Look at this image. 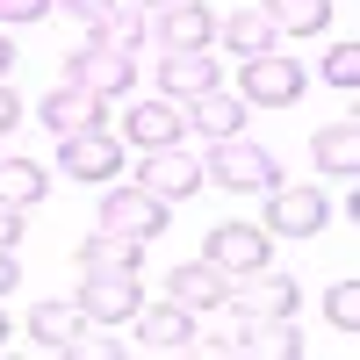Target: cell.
<instances>
[{
    "label": "cell",
    "mask_w": 360,
    "mask_h": 360,
    "mask_svg": "<svg viewBox=\"0 0 360 360\" xmlns=\"http://www.w3.org/2000/svg\"><path fill=\"white\" fill-rule=\"evenodd\" d=\"M188 130H202L209 144H217V137H238V130H245V101L224 94V86H209V94L188 101Z\"/></svg>",
    "instance_id": "cell-19"
},
{
    "label": "cell",
    "mask_w": 360,
    "mask_h": 360,
    "mask_svg": "<svg viewBox=\"0 0 360 360\" xmlns=\"http://www.w3.org/2000/svg\"><path fill=\"white\" fill-rule=\"evenodd\" d=\"M324 317H332L339 332L353 339V332H360V288H353V281H332V295H324Z\"/></svg>",
    "instance_id": "cell-27"
},
{
    "label": "cell",
    "mask_w": 360,
    "mask_h": 360,
    "mask_svg": "<svg viewBox=\"0 0 360 360\" xmlns=\"http://www.w3.org/2000/svg\"><path fill=\"white\" fill-rule=\"evenodd\" d=\"M317 72H324V79H332V86H339V94H353V86H360V44H353V37H339L332 51H324V58H317Z\"/></svg>",
    "instance_id": "cell-26"
},
{
    "label": "cell",
    "mask_w": 360,
    "mask_h": 360,
    "mask_svg": "<svg viewBox=\"0 0 360 360\" xmlns=\"http://www.w3.org/2000/svg\"><path fill=\"white\" fill-rule=\"evenodd\" d=\"M15 123H22V101H15V86H8V79H0V137H8Z\"/></svg>",
    "instance_id": "cell-30"
},
{
    "label": "cell",
    "mask_w": 360,
    "mask_h": 360,
    "mask_svg": "<svg viewBox=\"0 0 360 360\" xmlns=\"http://www.w3.org/2000/svg\"><path fill=\"white\" fill-rule=\"evenodd\" d=\"M79 303H37V317H29V332H37V346L44 353H65L72 339H79Z\"/></svg>",
    "instance_id": "cell-25"
},
{
    "label": "cell",
    "mask_w": 360,
    "mask_h": 360,
    "mask_svg": "<svg viewBox=\"0 0 360 360\" xmlns=\"http://www.w3.org/2000/svg\"><path fill=\"white\" fill-rule=\"evenodd\" d=\"M259 15L274 22V37H324V22H332V0H266Z\"/></svg>",
    "instance_id": "cell-22"
},
{
    "label": "cell",
    "mask_w": 360,
    "mask_h": 360,
    "mask_svg": "<svg viewBox=\"0 0 360 360\" xmlns=\"http://www.w3.org/2000/svg\"><path fill=\"white\" fill-rule=\"evenodd\" d=\"M65 79L86 86V94H101V101H115V94H130L137 58H130V51H108V44H86V51L65 58Z\"/></svg>",
    "instance_id": "cell-4"
},
{
    "label": "cell",
    "mask_w": 360,
    "mask_h": 360,
    "mask_svg": "<svg viewBox=\"0 0 360 360\" xmlns=\"http://www.w3.org/2000/svg\"><path fill=\"white\" fill-rule=\"evenodd\" d=\"M202 259L224 266V274H252V266L274 259V231H266V224H209Z\"/></svg>",
    "instance_id": "cell-2"
},
{
    "label": "cell",
    "mask_w": 360,
    "mask_h": 360,
    "mask_svg": "<svg viewBox=\"0 0 360 360\" xmlns=\"http://www.w3.org/2000/svg\"><path fill=\"white\" fill-rule=\"evenodd\" d=\"M303 94V65L288 51H259L245 58V79H238V101H259V108H288Z\"/></svg>",
    "instance_id": "cell-3"
},
{
    "label": "cell",
    "mask_w": 360,
    "mask_h": 360,
    "mask_svg": "<svg viewBox=\"0 0 360 360\" xmlns=\"http://www.w3.org/2000/svg\"><path fill=\"white\" fill-rule=\"evenodd\" d=\"M137 339H144V353H188L195 346V310H180L166 295L159 310H137Z\"/></svg>",
    "instance_id": "cell-15"
},
{
    "label": "cell",
    "mask_w": 360,
    "mask_h": 360,
    "mask_svg": "<svg viewBox=\"0 0 360 360\" xmlns=\"http://www.w3.org/2000/svg\"><path fill=\"white\" fill-rule=\"evenodd\" d=\"M15 281H22V266H15V252H0V295H8Z\"/></svg>",
    "instance_id": "cell-32"
},
{
    "label": "cell",
    "mask_w": 360,
    "mask_h": 360,
    "mask_svg": "<svg viewBox=\"0 0 360 360\" xmlns=\"http://www.w3.org/2000/svg\"><path fill=\"white\" fill-rule=\"evenodd\" d=\"M51 15V0H0V29H15V22H44Z\"/></svg>",
    "instance_id": "cell-28"
},
{
    "label": "cell",
    "mask_w": 360,
    "mask_h": 360,
    "mask_svg": "<svg viewBox=\"0 0 360 360\" xmlns=\"http://www.w3.org/2000/svg\"><path fill=\"white\" fill-rule=\"evenodd\" d=\"M166 295L180 310H217L224 295H231V274L224 266H209V259H188V266H173L166 274Z\"/></svg>",
    "instance_id": "cell-14"
},
{
    "label": "cell",
    "mask_w": 360,
    "mask_h": 360,
    "mask_svg": "<svg viewBox=\"0 0 360 360\" xmlns=\"http://www.w3.org/2000/svg\"><path fill=\"white\" fill-rule=\"evenodd\" d=\"M123 137L144 144V152H166V144H188V101H173V94H152V101H137L123 115Z\"/></svg>",
    "instance_id": "cell-8"
},
{
    "label": "cell",
    "mask_w": 360,
    "mask_h": 360,
    "mask_svg": "<svg viewBox=\"0 0 360 360\" xmlns=\"http://www.w3.org/2000/svg\"><path fill=\"white\" fill-rule=\"evenodd\" d=\"M86 44H108V51H144V44H152V15H144V8H130V0H115L108 15H94V22H86Z\"/></svg>",
    "instance_id": "cell-18"
},
{
    "label": "cell",
    "mask_w": 360,
    "mask_h": 360,
    "mask_svg": "<svg viewBox=\"0 0 360 360\" xmlns=\"http://www.w3.org/2000/svg\"><path fill=\"white\" fill-rule=\"evenodd\" d=\"M44 195H51V173L37 159H0V202L8 209H37Z\"/></svg>",
    "instance_id": "cell-23"
},
{
    "label": "cell",
    "mask_w": 360,
    "mask_h": 360,
    "mask_svg": "<svg viewBox=\"0 0 360 360\" xmlns=\"http://www.w3.org/2000/svg\"><path fill=\"white\" fill-rule=\"evenodd\" d=\"M72 303H79L86 324H123V317L144 310V288H137V274H86Z\"/></svg>",
    "instance_id": "cell-10"
},
{
    "label": "cell",
    "mask_w": 360,
    "mask_h": 360,
    "mask_svg": "<svg viewBox=\"0 0 360 360\" xmlns=\"http://www.w3.org/2000/svg\"><path fill=\"white\" fill-rule=\"evenodd\" d=\"M8 339H15V324H8V317H0V346H8Z\"/></svg>",
    "instance_id": "cell-35"
},
{
    "label": "cell",
    "mask_w": 360,
    "mask_h": 360,
    "mask_svg": "<svg viewBox=\"0 0 360 360\" xmlns=\"http://www.w3.org/2000/svg\"><path fill=\"white\" fill-rule=\"evenodd\" d=\"M101 94H86V86H51V94H44V123H51V137H72V130H94L101 123Z\"/></svg>",
    "instance_id": "cell-16"
},
{
    "label": "cell",
    "mask_w": 360,
    "mask_h": 360,
    "mask_svg": "<svg viewBox=\"0 0 360 360\" xmlns=\"http://www.w3.org/2000/svg\"><path fill=\"white\" fill-rule=\"evenodd\" d=\"M209 86H224L217 51H159V94L195 101V94H209Z\"/></svg>",
    "instance_id": "cell-12"
},
{
    "label": "cell",
    "mask_w": 360,
    "mask_h": 360,
    "mask_svg": "<svg viewBox=\"0 0 360 360\" xmlns=\"http://www.w3.org/2000/svg\"><path fill=\"white\" fill-rule=\"evenodd\" d=\"M58 166H65L72 180H108L115 166H123V144H115L101 123L94 130H72V137H58Z\"/></svg>",
    "instance_id": "cell-13"
},
{
    "label": "cell",
    "mask_w": 360,
    "mask_h": 360,
    "mask_svg": "<svg viewBox=\"0 0 360 360\" xmlns=\"http://www.w3.org/2000/svg\"><path fill=\"white\" fill-rule=\"evenodd\" d=\"M58 8L79 15V22H94V15H108V8H115V0H58Z\"/></svg>",
    "instance_id": "cell-31"
},
{
    "label": "cell",
    "mask_w": 360,
    "mask_h": 360,
    "mask_svg": "<svg viewBox=\"0 0 360 360\" xmlns=\"http://www.w3.org/2000/svg\"><path fill=\"white\" fill-rule=\"evenodd\" d=\"M8 65H15V44H8V37H0V79H8Z\"/></svg>",
    "instance_id": "cell-33"
},
{
    "label": "cell",
    "mask_w": 360,
    "mask_h": 360,
    "mask_svg": "<svg viewBox=\"0 0 360 360\" xmlns=\"http://www.w3.org/2000/svg\"><path fill=\"white\" fill-rule=\"evenodd\" d=\"M137 188H144V195H159V202L173 209V202H188V195L202 188V159H195V152H180V144H166V152H144Z\"/></svg>",
    "instance_id": "cell-9"
},
{
    "label": "cell",
    "mask_w": 360,
    "mask_h": 360,
    "mask_svg": "<svg viewBox=\"0 0 360 360\" xmlns=\"http://www.w3.org/2000/svg\"><path fill=\"white\" fill-rule=\"evenodd\" d=\"M224 303L238 317H295V281L274 274V266H252V274H231V295Z\"/></svg>",
    "instance_id": "cell-7"
},
{
    "label": "cell",
    "mask_w": 360,
    "mask_h": 360,
    "mask_svg": "<svg viewBox=\"0 0 360 360\" xmlns=\"http://www.w3.org/2000/svg\"><path fill=\"white\" fill-rule=\"evenodd\" d=\"M217 37H224V51H238V58H259V51H281V37H274V22H266L259 8H245V15H231V22H217Z\"/></svg>",
    "instance_id": "cell-24"
},
{
    "label": "cell",
    "mask_w": 360,
    "mask_h": 360,
    "mask_svg": "<svg viewBox=\"0 0 360 360\" xmlns=\"http://www.w3.org/2000/svg\"><path fill=\"white\" fill-rule=\"evenodd\" d=\"M94 224H101V231H123V238H137V245H152V238L166 231V202H159V195H144V188H108Z\"/></svg>",
    "instance_id": "cell-5"
},
{
    "label": "cell",
    "mask_w": 360,
    "mask_h": 360,
    "mask_svg": "<svg viewBox=\"0 0 360 360\" xmlns=\"http://www.w3.org/2000/svg\"><path fill=\"white\" fill-rule=\"evenodd\" d=\"M152 44H166V51H209V44H217V15H209L202 0H166V8L152 15Z\"/></svg>",
    "instance_id": "cell-11"
},
{
    "label": "cell",
    "mask_w": 360,
    "mask_h": 360,
    "mask_svg": "<svg viewBox=\"0 0 360 360\" xmlns=\"http://www.w3.org/2000/svg\"><path fill=\"white\" fill-rule=\"evenodd\" d=\"M130 8H144V15H159V8H166V0H130Z\"/></svg>",
    "instance_id": "cell-34"
},
{
    "label": "cell",
    "mask_w": 360,
    "mask_h": 360,
    "mask_svg": "<svg viewBox=\"0 0 360 360\" xmlns=\"http://www.w3.org/2000/svg\"><path fill=\"white\" fill-rule=\"evenodd\" d=\"M202 180H224L231 195H266V188L281 180V166H274V152H266V144H252L245 130H238V137H217V144H209Z\"/></svg>",
    "instance_id": "cell-1"
},
{
    "label": "cell",
    "mask_w": 360,
    "mask_h": 360,
    "mask_svg": "<svg viewBox=\"0 0 360 360\" xmlns=\"http://www.w3.org/2000/svg\"><path fill=\"white\" fill-rule=\"evenodd\" d=\"M238 353H274V360H295V353H303V332H295V317H245V332H238Z\"/></svg>",
    "instance_id": "cell-21"
},
{
    "label": "cell",
    "mask_w": 360,
    "mask_h": 360,
    "mask_svg": "<svg viewBox=\"0 0 360 360\" xmlns=\"http://www.w3.org/2000/svg\"><path fill=\"white\" fill-rule=\"evenodd\" d=\"M79 274H144V245L123 231H94L79 245Z\"/></svg>",
    "instance_id": "cell-17"
},
{
    "label": "cell",
    "mask_w": 360,
    "mask_h": 360,
    "mask_svg": "<svg viewBox=\"0 0 360 360\" xmlns=\"http://www.w3.org/2000/svg\"><path fill=\"white\" fill-rule=\"evenodd\" d=\"M15 245H22V209L0 202V252H15Z\"/></svg>",
    "instance_id": "cell-29"
},
{
    "label": "cell",
    "mask_w": 360,
    "mask_h": 360,
    "mask_svg": "<svg viewBox=\"0 0 360 360\" xmlns=\"http://www.w3.org/2000/svg\"><path fill=\"white\" fill-rule=\"evenodd\" d=\"M266 231H281V238H310V231H324L332 224V202H324L317 188H266V217H259Z\"/></svg>",
    "instance_id": "cell-6"
},
{
    "label": "cell",
    "mask_w": 360,
    "mask_h": 360,
    "mask_svg": "<svg viewBox=\"0 0 360 360\" xmlns=\"http://www.w3.org/2000/svg\"><path fill=\"white\" fill-rule=\"evenodd\" d=\"M310 159H317L324 173H339V180L360 173V130H353V115H339V123H324V130L310 137Z\"/></svg>",
    "instance_id": "cell-20"
}]
</instances>
